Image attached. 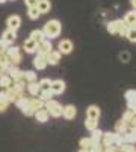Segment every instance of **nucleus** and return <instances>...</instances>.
Segmentation results:
<instances>
[{"mask_svg": "<svg viewBox=\"0 0 136 152\" xmlns=\"http://www.w3.org/2000/svg\"><path fill=\"white\" fill-rule=\"evenodd\" d=\"M42 32H44L45 38L53 40V38H58L60 35V32H62V24H60L59 20H50L44 24Z\"/></svg>", "mask_w": 136, "mask_h": 152, "instance_id": "nucleus-1", "label": "nucleus"}, {"mask_svg": "<svg viewBox=\"0 0 136 152\" xmlns=\"http://www.w3.org/2000/svg\"><path fill=\"white\" fill-rule=\"evenodd\" d=\"M106 29H107L109 34H114V35L118 34V35L124 37L126 35V31H127V26H126V23L122 21V20H112V21L107 23Z\"/></svg>", "mask_w": 136, "mask_h": 152, "instance_id": "nucleus-2", "label": "nucleus"}, {"mask_svg": "<svg viewBox=\"0 0 136 152\" xmlns=\"http://www.w3.org/2000/svg\"><path fill=\"white\" fill-rule=\"evenodd\" d=\"M8 58H9V61L12 62L14 66H17V64H20L21 62V59H23V56H21V49L18 47V46H8V49H6V53H5Z\"/></svg>", "mask_w": 136, "mask_h": 152, "instance_id": "nucleus-3", "label": "nucleus"}, {"mask_svg": "<svg viewBox=\"0 0 136 152\" xmlns=\"http://www.w3.org/2000/svg\"><path fill=\"white\" fill-rule=\"evenodd\" d=\"M44 107L52 117H60L62 116V105H60L58 100H55V99L47 100V102H44Z\"/></svg>", "mask_w": 136, "mask_h": 152, "instance_id": "nucleus-4", "label": "nucleus"}, {"mask_svg": "<svg viewBox=\"0 0 136 152\" xmlns=\"http://www.w3.org/2000/svg\"><path fill=\"white\" fill-rule=\"evenodd\" d=\"M58 50L62 55H68V53H71L73 52V49H74V44H73V41L70 40V38H62V40L59 41V44H58Z\"/></svg>", "mask_w": 136, "mask_h": 152, "instance_id": "nucleus-5", "label": "nucleus"}, {"mask_svg": "<svg viewBox=\"0 0 136 152\" xmlns=\"http://www.w3.org/2000/svg\"><path fill=\"white\" fill-rule=\"evenodd\" d=\"M50 50H53V46H52L50 40H47V38H45L44 41H41V43L38 44V49H36V52H38V55L47 56L48 53H50Z\"/></svg>", "mask_w": 136, "mask_h": 152, "instance_id": "nucleus-6", "label": "nucleus"}, {"mask_svg": "<svg viewBox=\"0 0 136 152\" xmlns=\"http://www.w3.org/2000/svg\"><path fill=\"white\" fill-rule=\"evenodd\" d=\"M50 90L53 94H62L65 91V82L62 79H55L52 81V85H50Z\"/></svg>", "mask_w": 136, "mask_h": 152, "instance_id": "nucleus-7", "label": "nucleus"}, {"mask_svg": "<svg viewBox=\"0 0 136 152\" xmlns=\"http://www.w3.org/2000/svg\"><path fill=\"white\" fill-rule=\"evenodd\" d=\"M45 58H47V64L58 66L60 62V58H62V53H60L59 50H50V53H48Z\"/></svg>", "mask_w": 136, "mask_h": 152, "instance_id": "nucleus-8", "label": "nucleus"}, {"mask_svg": "<svg viewBox=\"0 0 136 152\" xmlns=\"http://www.w3.org/2000/svg\"><path fill=\"white\" fill-rule=\"evenodd\" d=\"M76 114H77V110H76V107L74 105H65V107H62V116H64V119H67V120H73L74 117H76Z\"/></svg>", "mask_w": 136, "mask_h": 152, "instance_id": "nucleus-9", "label": "nucleus"}, {"mask_svg": "<svg viewBox=\"0 0 136 152\" xmlns=\"http://www.w3.org/2000/svg\"><path fill=\"white\" fill-rule=\"evenodd\" d=\"M2 40L8 44V46H11V44H14V41L17 40V32L15 31H12V29H6L3 34H2Z\"/></svg>", "mask_w": 136, "mask_h": 152, "instance_id": "nucleus-10", "label": "nucleus"}, {"mask_svg": "<svg viewBox=\"0 0 136 152\" xmlns=\"http://www.w3.org/2000/svg\"><path fill=\"white\" fill-rule=\"evenodd\" d=\"M33 116H35L36 122H40V123H45V122L48 120V117H50V114H48V111L45 110V107H42V108H40V110H36Z\"/></svg>", "mask_w": 136, "mask_h": 152, "instance_id": "nucleus-11", "label": "nucleus"}, {"mask_svg": "<svg viewBox=\"0 0 136 152\" xmlns=\"http://www.w3.org/2000/svg\"><path fill=\"white\" fill-rule=\"evenodd\" d=\"M6 24H8L9 29L17 31V29L21 26V17H20V15H11V17H8Z\"/></svg>", "mask_w": 136, "mask_h": 152, "instance_id": "nucleus-12", "label": "nucleus"}, {"mask_svg": "<svg viewBox=\"0 0 136 152\" xmlns=\"http://www.w3.org/2000/svg\"><path fill=\"white\" fill-rule=\"evenodd\" d=\"M100 108H98L97 105H89L88 108H86V117L88 119H94V120H98L100 119Z\"/></svg>", "mask_w": 136, "mask_h": 152, "instance_id": "nucleus-13", "label": "nucleus"}, {"mask_svg": "<svg viewBox=\"0 0 136 152\" xmlns=\"http://www.w3.org/2000/svg\"><path fill=\"white\" fill-rule=\"evenodd\" d=\"M36 49H38V44H36L32 38H27L23 43V50L26 53H36Z\"/></svg>", "mask_w": 136, "mask_h": 152, "instance_id": "nucleus-14", "label": "nucleus"}, {"mask_svg": "<svg viewBox=\"0 0 136 152\" xmlns=\"http://www.w3.org/2000/svg\"><path fill=\"white\" fill-rule=\"evenodd\" d=\"M122 21L126 23V26H127V28H135V24H136V9L127 12Z\"/></svg>", "mask_w": 136, "mask_h": 152, "instance_id": "nucleus-15", "label": "nucleus"}, {"mask_svg": "<svg viewBox=\"0 0 136 152\" xmlns=\"http://www.w3.org/2000/svg\"><path fill=\"white\" fill-rule=\"evenodd\" d=\"M33 66L35 69H38V70H44L48 64H47V58L42 56V55H36L35 59H33Z\"/></svg>", "mask_w": 136, "mask_h": 152, "instance_id": "nucleus-16", "label": "nucleus"}, {"mask_svg": "<svg viewBox=\"0 0 136 152\" xmlns=\"http://www.w3.org/2000/svg\"><path fill=\"white\" fill-rule=\"evenodd\" d=\"M9 76H11V79L12 81H21L23 79V72L17 67V66H12L9 70H8Z\"/></svg>", "mask_w": 136, "mask_h": 152, "instance_id": "nucleus-17", "label": "nucleus"}, {"mask_svg": "<svg viewBox=\"0 0 136 152\" xmlns=\"http://www.w3.org/2000/svg\"><path fill=\"white\" fill-rule=\"evenodd\" d=\"M29 38H32V40H33L36 44H40L41 41H44V40H45V35H44V32H42L41 29H35V31H32V32H30Z\"/></svg>", "mask_w": 136, "mask_h": 152, "instance_id": "nucleus-18", "label": "nucleus"}, {"mask_svg": "<svg viewBox=\"0 0 136 152\" xmlns=\"http://www.w3.org/2000/svg\"><path fill=\"white\" fill-rule=\"evenodd\" d=\"M36 8H38L40 14H47V12L50 11V8H52V3H50V0H38Z\"/></svg>", "mask_w": 136, "mask_h": 152, "instance_id": "nucleus-19", "label": "nucleus"}, {"mask_svg": "<svg viewBox=\"0 0 136 152\" xmlns=\"http://www.w3.org/2000/svg\"><path fill=\"white\" fill-rule=\"evenodd\" d=\"M26 88H27V91H29V94L30 96H38L40 94V91H41V88H40V84L38 82H29L27 85H26Z\"/></svg>", "mask_w": 136, "mask_h": 152, "instance_id": "nucleus-20", "label": "nucleus"}, {"mask_svg": "<svg viewBox=\"0 0 136 152\" xmlns=\"http://www.w3.org/2000/svg\"><path fill=\"white\" fill-rule=\"evenodd\" d=\"M129 126H130V125H129L126 120L119 119V120L115 123V132H119V134H121V132H127V131H129Z\"/></svg>", "mask_w": 136, "mask_h": 152, "instance_id": "nucleus-21", "label": "nucleus"}, {"mask_svg": "<svg viewBox=\"0 0 136 152\" xmlns=\"http://www.w3.org/2000/svg\"><path fill=\"white\" fill-rule=\"evenodd\" d=\"M6 96H8V100H9V104L11 102H15V100L18 99V97H21L23 94H20V93H17L15 90H14V88H12V87H9V88H6Z\"/></svg>", "mask_w": 136, "mask_h": 152, "instance_id": "nucleus-22", "label": "nucleus"}, {"mask_svg": "<svg viewBox=\"0 0 136 152\" xmlns=\"http://www.w3.org/2000/svg\"><path fill=\"white\" fill-rule=\"evenodd\" d=\"M12 87V79L9 75H2L0 76V88L2 90H6V88Z\"/></svg>", "mask_w": 136, "mask_h": 152, "instance_id": "nucleus-23", "label": "nucleus"}, {"mask_svg": "<svg viewBox=\"0 0 136 152\" xmlns=\"http://www.w3.org/2000/svg\"><path fill=\"white\" fill-rule=\"evenodd\" d=\"M29 107L33 111H36V110H40V108L44 107V102H42L40 97H32V99H29Z\"/></svg>", "mask_w": 136, "mask_h": 152, "instance_id": "nucleus-24", "label": "nucleus"}, {"mask_svg": "<svg viewBox=\"0 0 136 152\" xmlns=\"http://www.w3.org/2000/svg\"><path fill=\"white\" fill-rule=\"evenodd\" d=\"M23 81L24 82H35L36 81V73L32 72V70H27V72H23Z\"/></svg>", "mask_w": 136, "mask_h": 152, "instance_id": "nucleus-25", "label": "nucleus"}, {"mask_svg": "<svg viewBox=\"0 0 136 152\" xmlns=\"http://www.w3.org/2000/svg\"><path fill=\"white\" fill-rule=\"evenodd\" d=\"M12 88H14V90H15L17 93L23 94L24 88H26V82H24L23 79H21V81H14V82H12Z\"/></svg>", "mask_w": 136, "mask_h": 152, "instance_id": "nucleus-26", "label": "nucleus"}, {"mask_svg": "<svg viewBox=\"0 0 136 152\" xmlns=\"http://www.w3.org/2000/svg\"><path fill=\"white\" fill-rule=\"evenodd\" d=\"M14 104L17 105V108H18V110H21V111H23L26 107H29V99H26L24 96H21V97H18V99L15 100Z\"/></svg>", "mask_w": 136, "mask_h": 152, "instance_id": "nucleus-27", "label": "nucleus"}, {"mask_svg": "<svg viewBox=\"0 0 136 152\" xmlns=\"http://www.w3.org/2000/svg\"><path fill=\"white\" fill-rule=\"evenodd\" d=\"M85 128L88 129V131H92V129L98 128V120H94V119H88V117H86V120H85Z\"/></svg>", "mask_w": 136, "mask_h": 152, "instance_id": "nucleus-28", "label": "nucleus"}, {"mask_svg": "<svg viewBox=\"0 0 136 152\" xmlns=\"http://www.w3.org/2000/svg\"><path fill=\"white\" fill-rule=\"evenodd\" d=\"M124 37H127V40L130 43H136V28H127Z\"/></svg>", "mask_w": 136, "mask_h": 152, "instance_id": "nucleus-29", "label": "nucleus"}, {"mask_svg": "<svg viewBox=\"0 0 136 152\" xmlns=\"http://www.w3.org/2000/svg\"><path fill=\"white\" fill-rule=\"evenodd\" d=\"M101 137H103V131H101V129L95 128V129L91 131V140H92L94 143H95V142H100Z\"/></svg>", "mask_w": 136, "mask_h": 152, "instance_id": "nucleus-30", "label": "nucleus"}, {"mask_svg": "<svg viewBox=\"0 0 136 152\" xmlns=\"http://www.w3.org/2000/svg\"><path fill=\"white\" fill-rule=\"evenodd\" d=\"M53 93H52V90H41L40 91V99L42 100V102H47V100H50V99H53Z\"/></svg>", "mask_w": 136, "mask_h": 152, "instance_id": "nucleus-31", "label": "nucleus"}, {"mask_svg": "<svg viewBox=\"0 0 136 152\" xmlns=\"http://www.w3.org/2000/svg\"><path fill=\"white\" fill-rule=\"evenodd\" d=\"M92 140H91V137H83V138H80V142H79V146H80V149H89L91 146H92Z\"/></svg>", "mask_w": 136, "mask_h": 152, "instance_id": "nucleus-32", "label": "nucleus"}, {"mask_svg": "<svg viewBox=\"0 0 136 152\" xmlns=\"http://www.w3.org/2000/svg\"><path fill=\"white\" fill-rule=\"evenodd\" d=\"M124 97H126V102H136V90H133V88H130V90H127L124 93Z\"/></svg>", "mask_w": 136, "mask_h": 152, "instance_id": "nucleus-33", "label": "nucleus"}, {"mask_svg": "<svg viewBox=\"0 0 136 152\" xmlns=\"http://www.w3.org/2000/svg\"><path fill=\"white\" fill-rule=\"evenodd\" d=\"M126 142L127 143H136V129L135 128H132L130 131H127L126 132Z\"/></svg>", "mask_w": 136, "mask_h": 152, "instance_id": "nucleus-34", "label": "nucleus"}, {"mask_svg": "<svg viewBox=\"0 0 136 152\" xmlns=\"http://www.w3.org/2000/svg\"><path fill=\"white\" fill-rule=\"evenodd\" d=\"M41 14H40V11H38V8L36 6H33V8H27V17L30 18V20H36Z\"/></svg>", "mask_w": 136, "mask_h": 152, "instance_id": "nucleus-35", "label": "nucleus"}, {"mask_svg": "<svg viewBox=\"0 0 136 152\" xmlns=\"http://www.w3.org/2000/svg\"><path fill=\"white\" fill-rule=\"evenodd\" d=\"M119 149H121V152H136V148L133 143H122L119 146Z\"/></svg>", "mask_w": 136, "mask_h": 152, "instance_id": "nucleus-36", "label": "nucleus"}, {"mask_svg": "<svg viewBox=\"0 0 136 152\" xmlns=\"http://www.w3.org/2000/svg\"><path fill=\"white\" fill-rule=\"evenodd\" d=\"M88 151L89 152H104V148H103L101 142H95V143H92V146Z\"/></svg>", "mask_w": 136, "mask_h": 152, "instance_id": "nucleus-37", "label": "nucleus"}, {"mask_svg": "<svg viewBox=\"0 0 136 152\" xmlns=\"http://www.w3.org/2000/svg\"><path fill=\"white\" fill-rule=\"evenodd\" d=\"M40 88L41 90H50V85H52V81L48 79V78H44V79H41L40 82Z\"/></svg>", "mask_w": 136, "mask_h": 152, "instance_id": "nucleus-38", "label": "nucleus"}, {"mask_svg": "<svg viewBox=\"0 0 136 152\" xmlns=\"http://www.w3.org/2000/svg\"><path fill=\"white\" fill-rule=\"evenodd\" d=\"M133 117H135V113H133L132 110H127V111H126L124 114H122V120H126L127 123H130Z\"/></svg>", "mask_w": 136, "mask_h": 152, "instance_id": "nucleus-39", "label": "nucleus"}, {"mask_svg": "<svg viewBox=\"0 0 136 152\" xmlns=\"http://www.w3.org/2000/svg\"><path fill=\"white\" fill-rule=\"evenodd\" d=\"M6 49H8V44L3 40H0V55H5L6 53Z\"/></svg>", "mask_w": 136, "mask_h": 152, "instance_id": "nucleus-40", "label": "nucleus"}, {"mask_svg": "<svg viewBox=\"0 0 136 152\" xmlns=\"http://www.w3.org/2000/svg\"><path fill=\"white\" fill-rule=\"evenodd\" d=\"M119 58H121L122 62H129V61H130V53H129V52H122V53L119 55Z\"/></svg>", "mask_w": 136, "mask_h": 152, "instance_id": "nucleus-41", "label": "nucleus"}, {"mask_svg": "<svg viewBox=\"0 0 136 152\" xmlns=\"http://www.w3.org/2000/svg\"><path fill=\"white\" fill-rule=\"evenodd\" d=\"M24 3H26L27 8H33V6L38 5V0H24Z\"/></svg>", "mask_w": 136, "mask_h": 152, "instance_id": "nucleus-42", "label": "nucleus"}, {"mask_svg": "<svg viewBox=\"0 0 136 152\" xmlns=\"http://www.w3.org/2000/svg\"><path fill=\"white\" fill-rule=\"evenodd\" d=\"M0 102H8V104H9V100H8V96H6V91H5V90L0 91Z\"/></svg>", "mask_w": 136, "mask_h": 152, "instance_id": "nucleus-43", "label": "nucleus"}, {"mask_svg": "<svg viewBox=\"0 0 136 152\" xmlns=\"http://www.w3.org/2000/svg\"><path fill=\"white\" fill-rule=\"evenodd\" d=\"M8 107H9L8 102H0V113H5L8 110Z\"/></svg>", "mask_w": 136, "mask_h": 152, "instance_id": "nucleus-44", "label": "nucleus"}, {"mask_svg": "<svg viewBox=\"0 0 136 152\" xmlns=\"http://www.w3.org/2000/svg\"><path fill=\"white\" fill-rule=\"evenodd\" d=\"M129 125H132V128H135V129H136V116L132 119V122H130Z\"/></svg>", "mask_w": 136, "mask_h": 152, "instance_id": "nucleus-45", "label": "nucleus"}, {"mask_svg": "<svg viewBox=\"0 0 136 152\" xmlns=\"http://www.w3.org/2000/svg\"><path fill=\"white\" fill-rule=\"evenodd\" d=\"M130 5L133 6V9H136V0H130Z\"/></svg>", "mask_w": 136, "mask_h": 152, "instance_id": "nucleus-46", "label": "nucleus"}, {"mask_svg": "<svg viewBox=\"0 0 136 152\" xmlns=\"http://www.w3.org/2000/svg\"><path fill=\"white\" fill-rule=\"evenodd\" d=\"M79 152H89V151H88V149H80Z\"/></svg>", "mask_w": 136, "mask_h": 152, "instance_id": "nucleus-47", "label": "nucleus"}, {"mask_svg": "<svg viewBox=\"0 0 136 152\" xmlns=\"http://www.w3.org/2000/svg\"><path fill=\"white\" fill-rule=\"evenodd\" d=\"M3 75V70H2V67H0V76H2Z\"/></svg>", "mask_w": 136, "mask_h": 152, "instance_id": "nucleus-48", "label": "nucleus"}, {"mask_svg": "<svg viewBox=\"0 0 136 152\" xmlns=\"http://www.w3.org/2000/svg\"><path fill=\"white\" fill-rule=\"evenodd\" d=\"M6 2V0H0V3H5Z\"/></svg>", "mask_w": 136, "mask_h": 152, "instance_id": "nucleus-49", "label": "nucleus"}, {"mask_svg": "<svg viewBox=\"0 0 136 152\" xmlns=\"http://www.w3.org/2000/svg\"><path fill=\"white\" fill-rule=\"evenodd\" d=\"M6 2H8V0H6ZM11 2H14V0H11Z\"/></svg>", "mask_w": 136, "mask_h": 152, "instance_id": "nucleus-50", "label": "nucleus"}, {"mask_svg": "<svg viewBox=\"0 0 136 152\" xmlns=\"http://www.w3.org/2000/svg\"><path fill=\"white\" fill-rule=\"evenodd\" d=\"M135 28H136V24H135Z\"/></svg>", "mask_w": 136, "mask_h": 152, "instance_id": "nucleus-51", "label": "nucleus"}]
</instances>
